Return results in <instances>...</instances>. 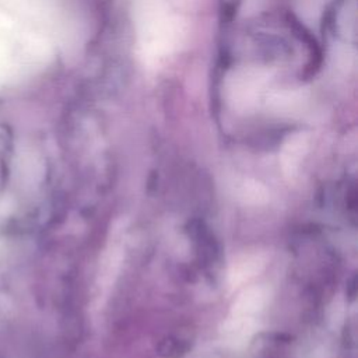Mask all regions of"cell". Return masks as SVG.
<instances>
[{
    "mask_svg": "<svg viewBox=\"0 0 358 358\" xmlns=\"http://www.w3.org/2000/svg\"><path fill=\"white\" fill-rule=\"evenodd\" d=\"M266 264V257L260 253L242 255L232 262L228 270V282L231 287H239L256 277Z\"/></svg>",
    "mask_w": 358,
    "mask_h": 358,
    "instance_id": "1",
    "label": "cell"
},
{
    "mask_svg": "<svg viewBox=\"0 0 358 358\" xmlns=\"http://www.w3.org/2000/svg\"><path fill=\"white\" fill-rule=\"evenodd\" d=\"M122 259H123V252H122L120 243L110 242V245L108 246L106 253L103 255L102 262H101V270H99V275H98V280H99L98 287L101 288V291L106 289L113 282V278L119 271Z\"/></svg>",
    "mask_w": 358,
    "mask_h": 358,
    "instance_id": "4",
    "label": "cell"
},
{
    "mask_svg": "<svg viewBox=\"0 0 358 358\" xmlns=\"http://www.w3.org/2000/svg\"><path fill=\"white\" fill-rule=\"evenodd\" d=\"M239 199L242 203L249 206H262L268 201V190L262 182L256 179H248L239 189Z\"/></svg>",
    "mask_w": 358,
    "mask_h": 358,
    "instance_id": "5",
    "label": "cell"
},
{
    "mask_svg": "<svg viewBox=\"0 0 358 358\" xmlns=\"http://www.w3.org/2000/svg\"><path fill=\"white\" fill-rule=\"evenodd\" d=\"M256 329L253 316L231 315V317L222 326V336L228 345L234 348H242L248 344Z\"/></svg>",
    "mask_w": 358,
    "mask_h": 358,
    "instance_id": "2",
    "label": "cell"
},
{
    "mask_svg": "<svg viewBox=\"0 0 358 358\" xmlns=\"http://www.w3.org/2000/svg\"><path fill=\"white\" fill-rule=\"evenodd\" d=\"M268 299V291L264 287L253 285L243 289L232 305L231 315L253 316L260 312Z\"/></svg>",
    "mask_w": 358,
    "mask_h": 358,
    "instance_id": "3",
    "label": "cell"
}]
</instances>
